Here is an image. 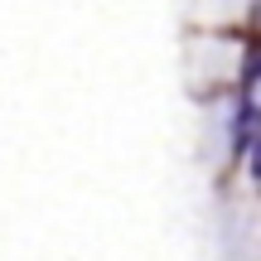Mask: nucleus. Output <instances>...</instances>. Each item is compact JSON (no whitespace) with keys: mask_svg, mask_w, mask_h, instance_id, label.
<instances>
[{"mask_svg":"<svg viewBox=\"0 0 261 261\" xmlns=\"http://www.w3.org/2000/svg\"><path fill=\"white\" fill-rule=\"evenodd\" d=\"M242 112L252 116V121H261V58L247 68V77H242Z\"/></svg>","mask_w":261,"mask_h":261,"instance_id":"obj_1","label":"nucleus"}]
</instances>
